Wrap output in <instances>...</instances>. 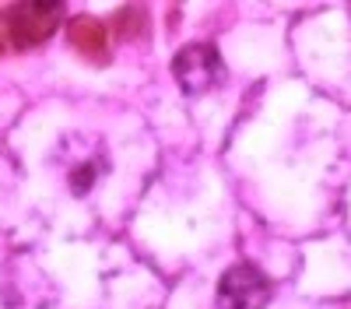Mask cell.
Wrapping results in <instances>:
<instances>
[{
	"label": "cell",
	"instance_id": "cell-2",
	"mask_svg": "<svg viewBox=\"0 0 351 309\" xmlns=\"http://www.w3.org/2000/svg\"><path fill=\"white\" fill-rule=\"evenodd\" d=\"M172 77L186 95H204L208 88H215L221 77V56L215 46L208 42H193L186 49L176 53L172 60Z\"/></svg>",
	"mask_w": 351,
	"mask_h": 309
},
{
	"label": "cell",
	"instance_id": "cell-3",
	"mask_svg": "<svg viewBox=\"0 0 351 309\" xmlns=\"http://www.w3.org/2000/svg\"><path fill=\"white\" fill-rule=\"evenodd\" d=\"M218 299L225 309H263L271 302V281L253 264H236L221 274Z\"/></svg>",
	"mask_w": 351,
	"mask_h": 309
},
{
	"label": "cell",
	"instance_id": "cell-5",
	"mask_svg": "<svg viewBox=\"0 0 351 309\" xmlns=\"http://www.w3.org/2000/svg\"><path fill=\"white\" fill-rule=\"evenodd\" d=\"M141 32H144V11H141V8L120 11V36H123V39H137Z\"/></svg>",
	"mask_w": 351,
	"mask_h": 309
},
{
	"label": "cell",
	"instance_id": "cell-1",
	"mask_svg": "<svg viewBox=\"0 0 351 309\" xmlns=\"http://www.w3.org/2000/svg\"><path fill=\"white\" fill-rule=\"evenodd\" d=\"M64 14L67 8L60 0H21L8 8V36L18 49H32L56 32Z\"/></svg>",
	"mask_w": 351,
	"mask_h": 309
},
{
	"label": "cell",
	"instance_id": "cell-4",
	"mask_svg": "<svg viewBox=\"0 0 351 309\" xmlns=\"http://www.w3.org/2000/svg\"><path fill=\"white\" fill-rule=\"evenodd\" d=\"M67 42L81 56H88V60H102V53H106V28H102V21L88 18V14L71 18L67 21Z\"/></svg>",
	"mask_w": 351,
	"mask_h": 309
}]
</instances>
